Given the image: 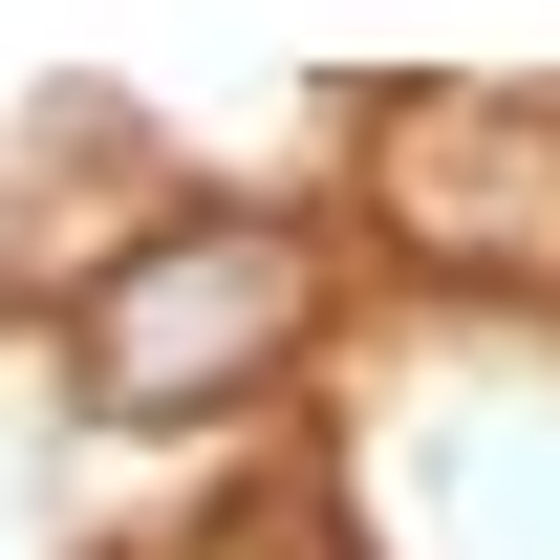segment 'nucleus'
I'll use <instances>...</instances> for the list:
<instances>
[{
    "mask_svg": "<svg viewBox=\"0 0 560 560\" xmlns=\"http://www.w3.org/2000/svg\"><path fill=\"white\" fill-rule=\"evenodd\" d=\"M302 346V237L280 215H195V237H151L108 302H86V388L108 410H215V388H259Z\"/></svg>",
    "mask_w": 560,
    "mask_h": 560,
    "instance_id": "nucleus-1",
    "label": "nucleus"
}]
</instances>
